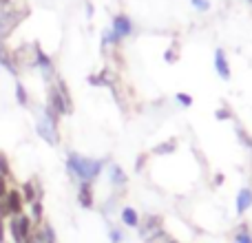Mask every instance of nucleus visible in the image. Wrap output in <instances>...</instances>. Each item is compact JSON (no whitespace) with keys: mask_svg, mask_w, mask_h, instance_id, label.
<instances>
[{"mask_svg":"<svg viewBox=\"0 0 252 243\" xmlns=\"http://www.w3.org/2000/svg\"><path fill=\"white\" fill-rule=\"evenodd\" d=\"M215 118H217V120H228V118H230V113H228V109H219L217 113H215Z\"/></svg>","mask_w":252,"mask_h":243,"instance_id":"nucleus-24","label":"nucleus"},{"mask_svg":"<svg viewBox=\"0 0 252 243\" xmlns=\"http://www.w3.org/2000/svg\"><path fill=\"white\" fill-rule=\"evenodd\" d=\"M177 102L184 106H192V97L186 95V93H177Z\"/></svg>","mask_w":252,"mask_h":243,"instance_id":"nucleus-21","label":"nucleus"},{"mask_svg":"<svg viewBox=\"0 0 252 243\" xmlns=\"http://www.w3.org/2000/svg\"><path fill=\"white\" fill-rule=\"evenodd\" d=\"M175 151V139H170V142H166V144H159V146L155 148V155H166V152H173Z\"/></svg>","mask_w":252,"mask_h":243,"instance_id":"nucleus-15","label":"nucleus"},{"mask_svg":"<svg viewBox=\"0 0 252 243\" xmlns=\"http://www.w3.org/2000/svg\"><path fill=\"white\" fill-rule=\"evenodd\" d=\"M109 239H111V243H122V232H120L118 228H111V230H109Z\"/></svg>","mask_w":252,"mask_h":243,"instance_id":"nucleus-19","label":"nucleus"},{"mask_svg":"<svg viewBox=\"0 0 252 243\" xmlns=\"http://www.w3.org/2000/svg\"><path fill=\"white\" fill-rule=\"evenodd\" d=\"M0 64H2L4 69H7L11 75H16V66L11 64V60H9V56H7V53H2V49H0Z\"/></svg>","mask_w":252,"mask_h":243,"instance_id":"nucleus-16","label":"nucleus"},{"mask_svg":"<svg viewBox=\"0 0 252 243\" xmlns=\"http://www.w3.org/2000/svg\"><path fill=\"white\" fill-rule=\"evenodd\" d=\"M2 226H4V221L0 219V243H4V235H2Z\"/></svg>","mask_w":252,"mask_h":243,"instance_id":"nucleus-26","label":"nucleus"},{"mask_svg":"<svg viewBox=\"0 0 252 243\" xmlns=\"http://www.w3.org/2000/svg\"><path fill=\"white\" fill-rule=\"evenodd\" d=\"M109 182H111V186H115V188H122L124 183L128 182L126 173L122 170V166H118V164H111L109 166Z\"/></svg>","mask_w":252,"mask_h":243,"instance_id":"nucleus-7","label":"nucleus"},{"mask_svg":"<svg viewBox=\"0 0 252 243\" xmlns=\"http://www.w3.org/2000/svg\"><path fill=\"white\" fill-rule=\"evenodd\" d=\"M20 195H22V201H25V204H33V201L40 199L31 182H25V183H22V192H20Z\"/></svg>","mask_w":252,"mask_h":243,"instance_id":"nucleus-11","label":"nucleus"},{"mask_svg":"<svg viewBox=\"0 0 252 243\" xmlns=\"http://www.w3.org/2000/svg\"><path fill=\"white\" fill-rule=\"evenodd\" d=\"M35 64L40 66V69L44 71V73H51V69H53V62H51V58L47 56V53L42 51V49L38 47V44H35Z\"/></svg>","mask_w":252,"mask_h":243,"instance_id":"nucleus-10","label":"nucleus"},{"mask_svg":"<svg viewBox=\"0 0 252 243\" xmlns=\"http://www.w3.org/2000/svg\"><path fill=\"white\" fill-rule=\"evenodd\" d=\"M58 118H60V115H56L47 106V109L42 111V115L38 118V124H35L38 135L49 144V146H58V142H60V137H58Z\"/></svg>","mask_w":252,"mask_h":243,"instance_id":"nucleus-2","label":"nucleus"},{"mask_svg":"<svg viewBox=\"0 0 252 243\" xmlns=\"http://www.w3.org/2000/svg\"><path fill=\"white\" fill-rule=\"evenodd\" d=\"M16 100H18V104H20V106H27V104H29V97H27V89H25V84H20V82H16Z\"/></svg>","mask_w":252,"mask_h":243,"instance_id":"nucleus-12","label":"nucleus"},{"mask_svg":"<svg viewBox=\"0 0 252 243\" xmlns=\"http://www.w3.org/2000/svg\"><path fill=\"white\" fill-rule=\"evenodd\" d=\"M235 206H237V214H239V217H244V214L252 208V190L250 188H241V190L237 192Z\"/></svg>","mask_w":252,"mask_h":243,"instance_id":"nucleus-4","label":"nucleus"},{"mask_svg":"<svg viewBox=\"0 0 252 243\" xmlns=\"http://www.w3.org/2000/svg\"><path fill=\"white\" fill-rule=\"evenodd\" d=\"M215 183H217V186H219V183H223V175H221V173L215 175Z\"/></svg>","mask_w":252,"mask_h":243,"instance_id":"nucleus-25","label":"nucleus"},{"mask_svg":"<svg viewBox=\"0 0 252 243\" xmlns=\"http://www.w3.org/2000/svg\"><path fill=\"white\" fill-rule=\"evenodd\" d=\"M42 213H44L42 204H40V201H33V204H31V221H40V219H42Z\"/></svg>","mask_w":252,"mask_h":243,"instance_id":"nucleus-14","label":"nucleus"},{"mask_svg":"<svg viewBox=\"0 0 252 243\" xmlns=\"http://www.w3.org/2000/svg\"><path fill=\"white\" fill-rule=\"evenodd\" d=\"M4 195H7V179L0 175V199H2Z\"/></svg>","mask_w":252,"mask_h":243,"instance_id":"nucleus-22","label":"nucleus"},{"mask_svg":"<svg viewBox=\"0 0 252 243\" xmlns=\"http://www.w3.org/2000/svg\"><path fill=\"white\" fill-rule=\"evenodd\" d=\"M215 69H217V75L221 80H230V64H228V58L223 49L215 51Z\"/></svg>","mask_w":252,"mask_h":243,"instance_id":"nucleus-5","label":"nucleus"},{"mask_svg":"<svg viewBox=\"0 0 252 243\" xmlns=\"http://www.w3.org/2000/svg\"><path fill=\"white\" fill-rule=\"evenodd\" d=\"M0 175H2V177L9 175V159L2 155V152H0Z\"/></svg>","mask_w":252,"mask_h":243,"instance_id":"nucleus-18","label":"nucleus"},{"mask_svg":"<svg viewBox=\"0 0 252 243\" xmlns=\"http://www.w3.org/2000/svg\"><path fill=\"white\" fill-rule=\"evenodd\" d=\"M120 219H122V223L124 226H128V228H137L139 226V214H137V210L130 208V206H124L122 213H120Z\"/></svg>","mask_w":252,"mask_h":243,"instance_id":"nucleus-8","label":"nucleus"},{"mask_svg":"<svg viewBox=\"0 0 252 243\" xmlns=\"http://www.w3.org/2000/svg\"><path fill=\"white\" fill-rule=\"evenodd\" d=\"M111 27H113V33L118 35L120 40L128 38V35L133 33V22H130V18L124 16V13H118V16L113 18V22H111Z\"/></svg>","mask_w":252,"mask_h":243,"instance_id":"nucleus-3","label":"nucleus"},{"mask_svg":"<svg viewBox=\"0 0 252 243\" xmlns=\"http://www.w3.org/2000/svg\"><path fill=\"white\" fill-rule=\"evenodd\" d=\"M78 201L82 208H93V204H95V199H93V188L91 183H80L78 186Z\"/></svg>","mask_w":252,"mask_h":243,"instance_id":"nucleus-6","label":"nucleus"},{"mask_svg":"<svg viewBox=\"0 0 252 243\" xmlns=\"http://www.w3.org/2000/svg\"><path fill=\"white\" fill-rule=\"evenodd\" d=\"M248 2H250V4H252V0H248Z\"/></svg>","mask_w":252,"mask_h":243,"instance_id":"nucleus-27","label":"nucleus"},{"mask_svg":"<svg viewBox=\"0 0 252 243\" xmlns=\"http://www.w3.org/2000/svg\"><path fill=\"white\" fill-rule=\"evenodd\" d=\"M16 221H18V235H20V239L25 241L27 237H29L31 232H33V230H31V226H33V221H31V217H29V214H25V213H22V214H18V217H16Z\"/></svg>","mask_w":252,"mask_h":243,"instance_id":"nucleus-9","label":"nucleus"},{"mask_svg":"<svg viewBox=\"0 0 252 243\" xmlns=\"http://www.w3.org/2000/svg\"><path fill=\"white\" fill-rule=\"evenodd\" d=\"M235 243H252V232L248 230V226L239 228V232L235 235Z\"/></svg>","mask_w":252,"mask_h":243,"instance_id":"nucleus-13","label":"nucleus"},{"mask_svg":"<svg viewBox=\"0 0 252 243\" xmlns=\"http://www.w3.org/2000/svg\"><path fill=\"white\" fill-rule=\"evenodd\" d=\"M164 58H166V62H175L177 60V53H175V49H168V51L164 53Z\"/></svg>","mask_w":252,"mask_h":243,"instance_id":"nucleus-23","label":"nucleus"},{"mask_svg":"<svg viewBox=\"0 0 252 243\" xmlns=\"http://www.w3.org/2000/svg\"><path fill=\"white\" fill-rule=\"evenodd\" d=\"M0 2H4V0H0Z\"/></svg>","mask_w":252,"mask_h":243,"instance_id":"nucleus-28","label":"nucleus"},{"mask_svg":"<svg viewBox=\"0 0 252 243\" xmlns=\"http://www.w3.org/2000/svg\"><path fill=\"white\" fill-rule=\"evenodd\" d=\"M22 243H47V241H44V232L38 230V232H31V235L27 237Z\"/></svg>","mask_w":252,"mask_h":243,"instance_id":"nucleus-17","label":"nucleus"},{"mask_svg":"<svg viewBox=\"0 0 252 243\" xmlns=\"http://www.w3.org/2000/svg\"><path fill=\"white\" fill-rule=\"evenodd\" d=\"M192 7L199 9V11H208V9H210V2H208V0H192Z\"/></svg>","mask_w":252,"mask_h":243,"instance_id":"nucleus-20","label":"nucleus"},{"mask_svg":"<svg viewBox=\"0 0 252 243\" xmlns=\"http://www.w3.org/2000/svg\"><path fill=\"white\" fill-rule=\"evenodd\" d=\"M66 168L73 175L75 179H80V183H91L97 175L104 168V161L102 159H91V157H84L80 152H69L66 157Z\"/></svg>","mask_w":252,"mask_h":243,"instance_id":"nucleus-1","label":"nucleus"}]
</instances>
